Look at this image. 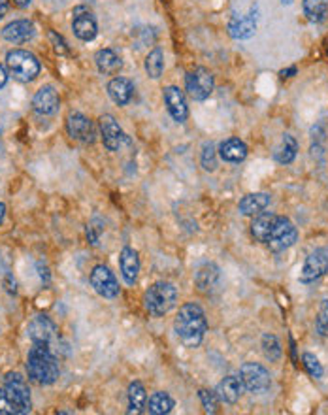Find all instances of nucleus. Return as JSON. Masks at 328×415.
Here are the masks:
<instances>
[{
  "label": "nucleus",
  "mask_w": 328,
  "mask_h": 415,
  "mask_svg": "<svg viewBox=\"0 0 328 415\" xmlns=\"http://www.w3.org/2000/svg\"><path fill=\"white\" fill-rule=\"evenodd\" d=\"M275 219H277V216L270 214V211H260V214H257L253 217V221H251V234H253L257 242H268L272 228L275 225Z\"/></svg>",
  "instance_id": "nucleus-23"
},
{
  "label": "nucleus",
  "mask_w": 328,
  "mask_h": 415,
  "mask_svg": "<svg viewBox=\"0 0 328 415\" xmlns=\"http://www.w3.org/2000/svg\"><path fill=\"white\" fill-rule=\"evenodd\" d=\"M0 415H19L14 400L10 399V394L6 393L4 387H0Z\"/></svg>",
  "instance_id": "nucleus-37"
},
{
  "label": "nucleus",
  "mask_w": 328,
  "mask_h": 415,
  "mask_svg": "<svg viewBox=\"0 0 328 415\" xmlns=\"http://www.w3.org/2000/svg\"><path fill=\"white\" fill-rule=\"evenodd\" d=\"M95 63H97V68L100 74L104 75H113L117 74L121 68H123V61L119 57L113 49H98L97 55H95Z\"/></svg>",
  "instance_id": "nucleus-25"
},
{
  "label": "nucleus",
  "mask_w": 328,
  "mask_h": 415,
  "mask_svg": "<svg viewBox=\"0 0 328 415\" xmlns=\"http://www.w3.org/2000/svg\"><path fill=\"white\" fill-rule=\"evenodd\" d=\"M100 232H102V226H97V221L89 223V225H87V240H89L92 246H98Z\"/></svg>",
  "instance_id": "nucleus-39"
},
{
  "label": "nucleus",
  "mask_w": 328,
  "mask_h": 415,
  "mask_svg": "<svg viewBox=\"0 0 328 415\" xmlns=\"http://www.w3.org/2000/svg\"><path fill=\"white\" fill-rule=\"evenodd\" d=\"M164 104H166V110L170 113V117L178 123H183L185 119L189 117V106L187 98L183 95V91H179L178 87H166L164 89Z\"/></svg>",
  "instance_id": "nucleus-18"
},
{
  "label": "nucleus",
  "mask_w": 328,
  "mask_h": 415,
  "mask_svg": "<svg viewBox=\"0 0 328 415\" xmlns=\"http://www.w3.org/2000/svg\"><path fill=\"white\" fill-rule=\"evenodd\" d=\"M296 153H298V142H296L295 136L283 135L280 144L274 149V159L280 164H291L296 159Z\"/></svg>",
  "instance_id": "nucleus-27"
},
{
  "label": "nucleus",
  "mask_w": 328,
  "mask_h": 415,
  "mask_svg": "<svg viewBox=\"0 0 328 415\" xmlns=\"http://www.w3.org/2000/svg\"><path fill=\"white\" fill-rule=\"evenodd\" d=\"M243 393V383L240 376H226L216 387L217 399L225 404H236Z\"/></svg>",
  "instance_id": "nucleus-20"
},
{
  "label": "nucleus",
  "mask_w": 328,
  "mask_h": 415,
  "mask_svg": "<svg viewBox=\"0 0 328 415\" xmlns=\"http://www.w3.org/2000/svg\"><path fill=\"white\" fill-rule=\"evenodd\" d=\"M98 127H100V136H102V144L108 151H121L123 146L130 144V138L125 135V130L119 127V123L115 121L113 115L106 113L98 121Z\"/></svg>",
  "instance_id": "nucleus-11"
},
{
  "label": "nucleus",
  "mask_w": 328,
  "mask_h": 415,
  "mask_svg": "<svg viewBox=\"0 0 328 415\" xmlns=\"http://www.w3.org/2000/svg\"><path fill=\"white\" fill-rule=\"evenodd\" d=\"M8 83V70H6L4 66L0 65V89Z\"/></svg>",
  "instance_id": "nucleus-42"
},
{
  "label": "nucleus",
  "mask_w": 328,
  "mask_h": 415,
  "mask_svg": "<svg viewBox=\"0 0 328 415\" xmlns=\"http://www.w3.org/2000/svg\"><path fill=\"white\" fill-rule=\"evenodd\" d=\"M60 98L55 91V87L43 85L36 91V95L33 97V110L40 115H55L59 112Z\"/></svg>",
  "instance_id": "nucleus-16"
},
{
  "label": "nucleus",
  "mask_w": 328,
  "mask_h": 415,
  "mask_svg": "<svg viewBox=\"0 0 328 415\" xmlns=\"http://www.w3.org/2000/svg\"><path fill=\"white\" fill-rule=\"evenodd\" d=\"M31 2H33V0H14V4L19 6V8H27Z\"/></svg>",
  "instance_id": "nucleus-44"
},
{
  "label": "nucleus",
  "mask_w": 328,
  "mask_h": 415,
  "mask_svg": "<svg viewBox=\"0 0 328 415\" xmlns=\"http://www.w3.org/2000/svg\"><path fill=\"white\" fill-rule=\"evenodd\" d=\"M295 74H296V66H291V68H285V70L280 72L281 78H292Z\"/></svg>",
  "instance_id": "nucleus-43"
},
{
  "label": "nucleus",
  "mask_w": 328,
  "mask_h": 415,
  "mask_svg": "<svg viewBox=\"0 0 328 415\" xmlns=\"http://www.w3.org/2000/svg\"><path fill=\"white\" fill-rule=\"evenodd\" d=\"M174 406H176V402L170 394L164 391H157L147 399L146 408L151 415H166L174 410Z\"/></svg>",
  "instance_id": "nucleus-28"
},
{
  "label": "nucleus",
  "mask_w": 328,
  "mask_h": 415,
  "mask_svg": "<svg viewBox=\"0 0 328 415\" xmlns=\"http://www.w3.org/2000/svg\"><path fill=\"white\" fill-rule=\"evenodd\" d=\"M219 157L225 162L240 164V162L245 161V157H248V146H245V142H242L240 138H228V140L221 142Z\"/></svg>",
  "instance_id": "nucleus-21"
},
{
  "label": "nucleus",
  "mask_w": 328,
  "mask_h": 415,
  "mask_svg": "<svg viewBox=\"0 0 328 415\" xmlns=\"http://www.w3.org/2000/svg\"><path fill=\"white\" fill-rule=\"evenodd\" d=\"M328 272V253L324 249H315L313 253H310L304 261V266L300 270V283L310 285L315 283L323 278Z\"/></svg>",
  "instance_id": "nucleus-13"
},
{
  "label": "nucleus",
  "mask_w": 328,
  "mask_h": 415,
  "mask_svg": "<svg viewBox=\"0 0 328 415\" xmlns=\"http://www.w3.org/2000/svg\"><path fill=\"white\" fill-rule=\"evenodd\" d=\"M315 327H317V332L321 336H328V300H321V306H319V315L317 321H315Z\"/></svg>",
  "instance_id": "nucleus-36"
},
{
  "label": "nucleus",
  "mask_w": 328,
  "mask_h": 415,
  "mask_svg": "<svg viewBox=\"0 0 328 415\" xmlns=\"http://www.w3.org/2000/svg\"><path fill=\"white\" fill-rule=\"evenodd\" d=\"M240 379L243 383V389L253 394H263L272 387V376L258 362H245V364H242Z\"/></svg>",
  "instance_id": "nucleus-7"
},
{
  "label": "nucleus",
  "mask_w": 328,
  "mask_h": 415,
  "mask_svg": "<svg viewBox=\"0 0 328 415\" xmlns=\"http://www.w3.org/2000/svg\"><path fill=\"white\" fill-rule=\"evenodd\" d=\"M302 364L306 368V372L313 377V379H321L324 374L323 364L319 362V359L313 353H304L302 355Z\"/></svg>",
  "instance_id": "nucleus-33"
},
{
  "label": "nucleus",
  "mask_w": 328,
  "mask_h": 415,
  "mask_svg": "<svg viewBox=\"0 0 328 415\" xmlns=\"http://www.w3.org/2000/svg\"><path fill=\"white\" fill-rule=\"evenodd\" d=\"M28 379L38 385H53L60 376L57 357L48 344H33L27 355Z\"/></svg>",
  "instance_id": "nucleus-2"
},
{
  "label": "nucleus",
  "mask_w": 328,
  "mask_h": 415,
  "mask_svg": "<svg viewBox=\"0 0 328 415\" xmlns=\"http://www.w3.org/2000/svg\"><path fill=\"white\" fill-rule=\"evenodd\" d=\"M6 66L10 74L16 80L28 83V81L36 80L40 74V61L34 53L27 51V49H11L6 53Z\"/></svg>",
  "instance_id": "nucleus-4"
},
{
  "label": "nucleus",
  "mask_w": 328,
  "mask_h": 415,
  "mask_svg": "<svg viewBox=\"0 0 328 415\" xmlns=\"http://www.w3.org/2000/svg\"><path fill=\"white\" fill-rule=\"evenodd\" d=\"M4 217H6V204L4 202H0V225L4 223Z\"/></svg>",
  "instance_id": "nucleus-45"
},
{
  "label": "nucleus",
  "mask_w": 328,
  "mask_h": 415,
  "mask_svg": "<svg viewBox=\"0 0 328 415\" xmlns=\"http://www.w3.org/2000/svg\"><path fill=\"white\" fill-rule=\"evenodd\" d=\"M36 36V27L31 19H16L2 28V38L10 43H27Z\"/></svg>",
  "instance_id": "nucleus-15"
},
{
  "label": "nucleus",
  "mask_w": 328,
  "mask_h": 415,
  "mask_svg": "<svg viewBox=\"0 0 328 415\" xmlns=\"http://www.w3.org/2000/svg\"><path fill=\"white\" fill-rule=\"evenodd\" d=\"M200 162H202V168H204V170H208V172H213V170L217 168V151L211 142H206L204 147H202Z\"/></svg>",
  "instance_id": "nucleus-34"
},
{
  "label": "nucleus",
  "mask_w": 328,
  "mask_h": 415,
  "mask_svg": "<svg viewBox=\"0 0 328 415\" xmlns=\"http://www.w3.org/2000/svg\"><path fill=\"white\" fill-rule=\"evenodd\" d=\"M263 351L264 357H266L270 362L280 361L281 355H283V350H281V344L280 340H277V336L270 335V332L263 335Z\"/></svg>",
  "instance_id": "nucleus-32"
},
{
  "label": "nucleus",
  "mask_w": 328,
  "mask_h": 415,
  "mask_svg": "<svg viewBox=\"0 0 328 415\" xmlns=\"http://www.w3.org/2000/svg\"><path fill=\"white\" fill-rule=\"evenodd\" d=\"M296 240H298V231H296L295 223H292L289 217L277 216L266 246H268L274 253H281V251L292 248L296 243Z\"/></svg>",
  "instance_id": "nucleus-6"
},
{
  "label": "nucleus",
  "mask_w": 328,
  "mask_h": 415,
  "mask_svg": "<svg viewBox=\"0 0 328 415\" xmlns=\"http://www.w3.org/2000/svg\"><path fill=\"white\" fill-rule=\"evenodd\" d=\"M199 399H200V402H202V406H204V410L208 411V414H216L217 404H219V399H217L216 391L211 393V391H208V389H200Z\"/></svg>",
  "instance_id": "nucleus-35"
},
{
  "label": "nucleus",
  "mask_w": 328,
  "mask_h": 415,
  "mask_svg": "<svg viewBox=\"0 0 328 415\" xmlns=\"http://www.w3.org/2000/svg\"><path fill=\"white\" fill-rule=\"evenodd\" d=\"M144 66H146V72L149 78H153V80H159L162 75V72H164V55H162V51L159 48H155L153 51H149L146 57V63H144Z\"/></svg>",
  "instance_id": "nucleus-31"
},
{
  "label": "nucleus",
  "mask_w": 328,
  "mask_h": 415,
  "mask_svg": "<svg viewBox=\"0 0 328 415\" xmlns=\"http://www.w3.org/2000/svg\"><path fill=\"white\" fill-rule=\"evenodd\" d=\"M4 289H6V293L8 295H16L17 293V283H16V280H14V275H10V274H6L4 275Z\"/></svg>",
  "instance_id": "nucleus-40"
},
{
  "label": "nucleus",
  "mask_w": 328,
  "mask_h": 415,
  "mask_svg": "<svg viewBox=\"0 0 328 415\" xmlns=\"http://www.w3.org/2000/svg\"><path fill=\"white\" fill-rule=\"evenodd\" d=\"M119 268L127 285H134L140 274V257L132 248H123L119 253Z\"/></svg>",
  "instance_id": "nucleus-19"
},
{
  "label": "nucleus",
  "mask_w": 328,
  "mask_h": 415,
  "mask_svg": "<svg viewBox=\"0 0 328 415\" xmlns=\"http://www.w3.org/2000/svg\"><path fill=\"white\" fill-rule=\"evenodd\" d=\"M206 330H208V321H206L204 310L194 302L183 304L174 319V332L179 342L189 350H194L202 344Z\"/></svg>",
  "instance_id": "nucleus-1"
},
{
  "label": "nucleus",
  "mask_w": 328,
  "mask_h": 415,
  "mask_svg": "<svg viewBox=\"0 0 328 415\" xmlns=\"http://www.w3.org/2000/svg\"><path fill=\"white\" fill-rule=\"evenodd\" d=\"M27 335L33 344L51 345V342L55 340V335H57V327H55V323L48 317V315H36V317L28 323Z\"/></svg>",
  "instance_id": "nucleus-14"
},
{
  "label": "nucleus",
  "mask_w": 328,
  "mask_h": 415,
  "mask_svg": "<svg viewBox=\"0 0 328 415\" xmlns=\"http://www.w3.org/2000/svg\"><path fill=\"white\" fill-rule=\"evenodd\" d=\"M66 132H68L72 140H78L81 144H95L98 136L95 123L80 112L68 113V117H66Z\"/></svg>",
  "instance_id": "nucleus-10"
},
{
  "label": "nucleus",
  "mask_w": 328,
  "mask_h": 415,
  "mask_svg": "<svg viewBox=\"0 0 328 415\" xmlns=\"http://www.w3.org/2000/svg\"><path fill=\"white\" fill-rule=\"evenodd\" d=\"M11 0H0V19H4L8 10H10Z\"/></svg>",
  "instance_id": "nucleus-41"
},
{
  "label": "nucleus",
  "mask_w": 328,
  "mask_h": 415,
  "mask_svg": "<svg viewBox=\"0 0 328 415\" xmlns=\"http://www.w3.org/2000/svg\"><path fill=\"white\" fill-rule=\"evenodd\" d=\"M257 33V16L253 11L251 14H234L228 21V34L234 40H249Z\"/></svg>",
  "instance_id": "nucleus-17"
},
{
  "label": "nucleus",
  "mask_w": 328,
  "mask_h": 415,
  "mask_svg": "<svg viewBox=\"0 0 328 415\" xmlns=\"http://www.w3.org/2000/svg\"><path fill=\"white\" fill-rule=\"evenodd\" d=\"M176 302H178V289L170 281H157L144 295L146 310L153 317L166 315L170 310H174Z\"/></svg>",
  "instance_id": "nucleus-3"
},
{
  "label": "nucleus",
  "mask_w": 328,
  "mask_h": 415,
  "mask_svg": "<svg viewBox=\"0 0 328 415\" xmlns=\"http://www.w3.org/2000/svg\"><path fill=\"white\" fill-rule=\"evenodd\" d=\"M89 283L95 289L97 295H100L102 298H108V300H113V298L119 297V281L115 278L112 270L104 264H97L95 268L91 270V275H89Z\"/></svg>",
  "instance_id": "nucleus-8"
},
{
  "label": "nucleus",
  "mask_w": 328,
  "mask_h": 415,
  "mask_svg": "<svg viewBox=\"0 0 328 415\" xmlns=\"http://www.w3.org/2000/svg\"><path fill=\"white\" fill-rule=\"evenodd\" d=\"M302 8L312 23H323L328 16V0H302Z\"/></svg>",
  "instance_id": "nucleus-30"
},
{
  "label": "nucleus",
  "mask_w": 328,
  "mask_h": 415,
  "mask_svg": "<svg viewBox=\"0 0 328 415\" xmlns=\"http://www.w3.org/2000/svg\"><path fill=\"white\" fill-rule=\"evenodd\" d=\"M72 31L81 42H92L98 34L97 19L87 6H78L72 10Z\"/></svg>",
  "instance_id": "nucleus-12"
},
{
  "label": "nucleus",
  "mask_w": 328,
  "mask_h": 415,
  "mask_svg": "<svg viewBox=\"0 0 328 415\" xmlns=\"http://www.w3.org/2000/svg\"><path fill=\"white\" fill-rule=\"evenodd\" d=\"M213 87H216V81H213V75L210 70L206 68H194L193 72H189L185 75V89H187L189 97L193 100H206L210 98V95L213 93Z\"/></svg>",
  "instance_id": "nucleus-9"
},
{
  "label": "nucleus",
  "mask_w": 328,
  "mask_h": 415,
  "mask_svg": "<svg viewBox=\"0 0 328 415\" xmlns=\"http://www.w3.org/2000/svg\"><path fill=\"white\" fill-rule=\"evenodd\" d=\"M219 268H217V264L208 263L204 266H200L196 275H194V283L199 287V291L202 293H211L219 285Z\"/></svg>",
  "instance_id": "nucleus-26"
},
{
  "label": "nucleus",
  "mask_w": 328,
  "mask_h": 415,
  "mask_svg": "<svg viewBox=\"0 0 328 415\" xmlns=\"http://www.w3.org/2000/svg\"><path fill=\"white\" fill-rule=\"evenodd\" d=\"M108 95L117 106H125L130 103V98L134 95V85L127 78H113L108 83Z\"/></svg>",
  "instance_id": "nucleus-24"
},
{
  "label": "nucleus",
  "mask_w": 328,
  "mask_h": 415,
  "mask_svg": "<svg viewBox=\"0 0 328 415\" xmlns=\"http://www.w3.org/2000/svg\"><path fill=\"white\" fill-rule=\"evenodd\" d=\"M270 196L268 193H251L245 194L242 200H240V204H238V210L240 214L245 217H255L257 214L264 211L270 206Z\"/></svg>",
  "instance_id": "nucleus-22"
},
{
  "label": "nucleus",
  "mask_w": 328,
  "mask_h": 415,
  "mask_svg": "<svg viewBox=\"0 0 328 415\" xmlns=\"http://www.w3.org/2000/svg\"><path fill=\"white\" fill-rule=\"evenodd\" d=\"M147 393L140 382H132L129 385V414H142L146 410Z\"/></svg>",
  "instance_id": "nucleus-29"
},
{
  "label": "nucleus",
  "mask_w": 328,
  "mask_h": 415,
  "mask_svg": "<svg viewBox=\"0 0 328 415\" xmlns=\"http://www.w3.org/2000/svg\"><path fill=\"white\" fill-rule=\"evenodd\" d=\"M49 40H51L55 51H57L59 55H68V53H70V48H68V43L65 42V38L60 36V34H57L55 31H49Z\"/></svg>",
  "instance_id": "nucleus-38"
},
{
  "label": "nucleus",
  "mask_w": 328,
  "mask_h": 415,
  "mask_svg": "<svg viewBox=\"0 0 328 415\" xmlns=\"http://www.w3.org/2000/svg\"><path fill=\"white\" fill-rule=\"evenodd\" d=\"M6 393L10 394V399L14 400V404L17 408V414L25 415L31 414L33 410V399H31V389L27 385V379L19 372H10L4 376Z\"/></svg>",
  "instance_id": "nucleus-5"
}]
</instances>
